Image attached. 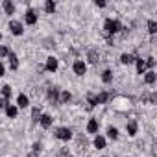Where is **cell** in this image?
Returning <instances> with one entry per match:
<instances>
[{"label": "cell", "mask_w": 157, "mask_h": 157, "mask_svg": "<svg viewBox=\"0 0 157 157\" xmlns=\"http://www.w3.org/2000/svg\"><path fill=\"white\" fill-rule=\"evenodd\" d=\"M35 22H37V13H35L33 10H28V11H26V24L33 26Z\"/></svg>", "instance_id": "obj_5"}, {"label": "cell", "mask_w": 157, "mask_h": 157, "mask_svg": "<svg viewBox=\"0 0 157 157\" xmlns=\"http://www.w3.org/2000/svg\"><path fill=\"white\" fill-rule=\"evenodd\" d=\"M102 80H104L105 83H109V82L113 80V72H111V70H104V74H102Z\"/></svg>", "instance_id": "obj_22"}, {"label": "cell", "mask_w": 157, "mask_h": 157, "mask_svg": "<svg viewBox=\"0 0 157 157\" xmlns=\"http://www.w3.org/2000/svg\"><path fill=\"white\" fill-rule=\"evenodd\" d=\"M120 61H122L124 65H129V63L135 61V57H133L131 54H122V56H120Z\"/></svg>", "instance_id": "obj_15"}, {"label": "cell", "mask_w": 157, "mask_h": 157, "mask_svg": "<svg viewBox=\"0 0 157 157\" xmlns=\"http://www.w3.org/2000/svg\"><path fill=\"white\" fill-rule=\"evenodd\" d=\"M126 129H128V135H131V137H133V135L137 133V124H135V122H129V124L126 126Z\"/></svg>", "instance_id": "obj_21"}, {"label": "cell", "mask_w": 157, "mask_h": 157, "mask_svg": "<svg viewBox=\"0 0 157 157\" xmlns=\"http://www.w3.org/2000/svg\"><path fill=\"white\" fill-rule=\"evenodd\" d=\"M70 98H72V96H70V93H68V91H63V93H61V96H59L61 104H68V102H70Z\"/></svg>", "instance_id": "obj_20"}, {"label": "cell", "mask_w": 157, "mask_h": 157, "mask_svg": "<svg viewBox=\"0 0 157 157\" xmlns=\"http://www.w3.org/2000/svg\"><path fill=\"white\" fill-rule=\"evenodd\" d=\"M87 57H89V61H91L93 65H96V63L100 61V54H98L96 50H89V56H87Z\"/></svg>", "instance_id": "obj_8"}, {"label": "cell", "mask_w": 157, "mask_h": 157, "mask_svg": "<svg viewBox=\"0 0 157 157\" xmlns=\"http://www.w3.org/2000/svg\"><path fill=\"white\" fill-rule=\"evenodd\" d=\"M4 11H6L8 15H13V11H15L13 2H10V0H4Z\"/></svg>", "instance_id": "obj_12"}, {"label": "cell", "mask_w": 157, "mask_h": 157, "mask_svg": "<svg viewBox=\"0 0 157 157\" xmlns=\"http://www.w3.org/2000/svg\"><path fill=\"white\" fill-rule=\"evenodd\" d=\"M6 105H8V104H6V100H4L2 96H0V107H6Z\"/></svg>", "instance_id": "obj_32"}, {"label": "cell", "mask_w": 157, "mask_h": 157, "mask_svg": "<svg viewBox=\"0 0 157 157\" xmlns=\"http://www.w3.org/2000/svg\"><path fill=\"white\" fill-rule=\"evenodd\" d=\"M17 104H19V107H26V105L30 104V100H28V96H26V94H19Z\"/></svg>", "instance_id": "obj_14"}, {"label": "cell", "mask_w": 157, "mask_h": 157, "mask_svg": "<svg viewBox=\"0 0 157 157\" xmlns=\"http://www.w3.org/2000/svg\"><path fill=\"white\" fill-rule=\"evenodd\" d=\"M74 72L78 74V76H83L85 74V70H87V67H85V63L83 61H80V59H78V61H74Z\"/></svg>", "instance_id": "obj_3"}, {"label": "cell", "mask_w": 157, "mask_h": 157, "mask_svg": "<svg viewBox=\"0 0 157 157\" xmlns=\"http://www.w3.org/2000/svg\"><path fill=\"white\" fill-rule=\"evenodd\" d=\"M4 72H6V68H4V65L0 63V76H4Z\"/></svg>", "instance_id": "obj_34"}, {"label": "cell", "mask_w": 157, "mask_h": 157, "mask_svg": "<svg viewBox=\"0 0 157 157\" xmlns=\"http://www.w3.org/2000/svg\"><path fill=\"white\" fill-rule=\"evenodd\" d=\"M94 146H96V148H98V150H102V148H105V139H104V137H100V135H98V137H96V139H94Z\"/></svg>", "instance_id": "obj_19"}, {"label": "cell", "mask_w": 157, "mask_h": 157, "mask_svg": "<svg viewBox=\"0 0 157 157\" xmlns=\"http://www.w3.org/2000/svg\"><path fill=\"white\" fill-rule=\"evenodd\" d=\"M107 135H109V137H111V139H113V140H115V139H118V129H117V128H113V126H111V128H109V129H107Z\"/></svg>", "instance_id": "obj_25"}, {"label": "cell", "mask_w": 157, "mask_h": 157, "mask_svg": "<svg viewBox=\"0 0 157 157\" xmlns=\"http://www.w3.org/2000/svg\"><path fill=\"white\" fill-rule=\"evenodd\" d=\"M39 120H41V126H43V128H50V126H52V117H50V115H41Z\"/></svg>", "instance_id": "obj_9"}, {"label": "cell", "mask_w": 157, "mask_h": 157, "mask_svg": "<svg viewBox=\"0 0 157 157\" xmlns=\"http://www.w3.org/2000/svg\"><path fill=\"white\" fill-rule=\"evenodd\" d=\"M87 131H89V133H96V131H98V122H96L94 118L89 120V124H87Z\"/></svg>", "instance_id": "obj_11"}, {"label": "cell", "mask_w": 157, "mask_h": 157, "mask_svg": "<svg viewBox=\"0 0 157 157\" xmlns=\"http://www.w3.org/2000/svg\"><path fill=\"white\" fill-rule=\"evenodd\" d=\"M144 80H146V83H148V85L155 83V72H148V74H146V78H144Z\"/></svg>", "instance_id": "obj_24"}, {"label": "cell", "mask_w": 157, "mask_h": 157, "mask_svg": "<svg viewBox=\"0 0 157 157\" xmlns=\"http://www.w3.org/2000/svg\"><path fill=\"white\" fill-rule=\"evenodd\" d=\"M87 102H89V105H91V107H93V105H96V102H94V94H91V93H89V94H87Z\"/></svg>", "instance_id": "obj_27"}, {"label": "cell", "mask_w": 157, "mask_h": 157, "mask_svg": "<svg viewBox=\"0 0 157 157\" xmlns=\"http://www.w3.org/2000/svg\"><path fill=\"white\" fill-rule=\"evenodd\" d=\"M8 57H10V65H11V68L15 70V68H19V59H17V56L13 54V52H10L8 54Z\"/></svg>", "instance_id": "obj_10"}, {"label": "cell", "mask_w": 157, "mask_h": 157, "mask_svg": "<svg viewBox=\"0 0 157 157\" xmlns=\"http://www.w3.org/2000/svg\"><path fill=\"white\" fill-rule=\"evenodd\" d=\"M6 115L11 117V118H15L17 117V107L15 105H6Z\"/></svg>", "instance_id": "obj_18"}, {"label": "cell", "mask_w": 157, "mask_h": 157, "mask_svg": "<svg viewBox=\"0 0 157 157\" xmlns=\"http://www.w3.org/2000/svg\"><path fill=\"white\" fill-rule=\"evenodd\" d=\"M10 30L13 35H21L22 33V24L19 21H10Z\"/></svg>", "instance_id": "obj_4"}, {"label": "cell", "mask_w": 157, "mask_h": 157, "mask_svg": "<svg viewBox=\"0 0 157 157\" xmlns=\"http://www.w3.org/2000/svg\"><path fill=\"white\" fill-rule=\"evenodd\" d=\"M56 137H57V139H61V140H68V139L72 137V131H70L68 128H57Z\"/></svg>", "instance_id": "obj_2"}, {"label": "cell", "mask_w": 157, "mask_h": 157, "mask_svg": "<svg viewBox=\"0 0 157 157\" xmlns=\"http://www.w3.org/2000/svg\"><path fill=\"white\" fill-rule=\"evenodd\" d=\"M96 6H100V8H104V6H105V2H104V0H96Z\"/></svg>", "instance_id": "obj_33"}, {"label": "cell", "mask_w": 157, "mask_h": 157, "mask_svg": "<svg viewBox=\"0 0 157 157\" xmlns=\"http://www.w3.org/2000/svg\"><path fill=\"white\" fill-rule=\"evenodd\" d=\"M32 117H33V120H39V118H37V117H39V107H35V109H33Z\"/></svg>", "instance_id": "obj_30"}, {"label": "cell", "mask_w": 157, "mask_h": 157, "mask_svg": "<svg viewBox=\"0 0 157 157\" xmlns=\"http://www.w3.org/2000/svg\"><path fill=\"white\" fill-rule=\"evenodd\" d=\"M107 100H109V94H107V93H100L98 96H94V102H96V104H105Z\"/></svg>", "instance_id": "obj_13"}, {"label": "cell", "mask_w": 157, "mask_h": 157, "mask_svg": "<svg viewBox=\"0 0 157 157\" xmlns=\"http://www.w3.org/2000/svg\"><path fill=\"white\" fill-rule=\"evenodd\" d=\"M0 39H2V33H0Z\"/></svg>", "instance_id": "obj_35"}, {"label": "cell", "mask_w": 157, "mask_h": 157, "mask_svg": "<svg viewBox=\"0 0 157 157\" xmlns=\"http://www.w3.org/2000/svg\"><path fill=\"white\" fill-rule=\"evenodd\" d=\"M148 32L150 33H155L157 32V22L155 21H148Z\"/></svg>", "instance_id": "obj_26"}, {"label": "cell", "mask_w": 157, "mask_h": 157, "mask_svg": "<svg viewBox=\"0 0 157 157\" xmlns=\"http://www.w3.org/2000/svg\"><path fill=\"white\" fill-rule=\"evenodd\" d=\"M146 68H148V67H146V61H144V59H137V72H139V74H144Z\"/></svg>", "instance_id": "obj_16"}, {"label": "cell", "mask_w": 157, "mask_h": 157, "mask_svg": "<svg viewBox=\"0 0 157 157\" xmlns=\"http://www.w3.org/2000/svg\"><path fill=\"white\" fill-rule=\"evenodd\" d=\"M8 54H10V50H8V46H0V56H2V57H4V56H8Z\"/></svg>", "instance_id": "obj_28"}, {"label": "cell", "mask_w": 157, "mask_h": 157, "mask_svg": "<svg viewBox=\"0 0 157 157\" xmlns=\"http://www.w3.org/2000/svg\"><path fill=\"white\" fill-rule=\"evenodd\" d=\"M144 61H146V67H153V65H155V59H153V57H148V59H144Z\"/></svg>", "instance_id": "obj_29"}, {"label": "cell", "mask_w": 157, "mask_h": 157, "mask_svg": "<svg viewBox=\"0 0 157 157\" xmlns=\"http://www.w3.org/2000/svg\"><path fill=\"white\" fill-rule=\"evenodd\" d=\"M104 33L105 35H113V33H118L120 30H122V26H120V22L118 21H113V19H107L105 21V24H104Z\"/></svg>", "instance_id": "obj_1"}, {"label": "cell", "mask_w": 157, "mask_h": 157, "mask_svg": "<svg viewBox=\"0 0 157 157\" xmlns=\"http://www.w3.org/2000/svg\"><path fill=\"white\" fill-rule=\"evenodd\" d=\"M57 98H59V89H56V87L48 89V100H50L52 104H56V102H57Z\"/></svg>", "instance_id": "obj_6"}, {"label": "cell", "mask_w": 157, "mask_h": 157, "mask_svg": "<svg viewBox=\"0 0 157 157\" xmlns=\"http://www.w3.org/2000/svg\"><path fill=\"white\" fill-rule=\"evenodd\" d=\"M10 96H11V87H10V85H4V87H2V98L8 100Z\"/></svg>", "instance_id": "obj_23"}, {"label": "cell", "mask_w": 157, "mask_h": 157, "mask_svg": "<svg viewBox=\"0 0 157 157\" xmlns=\"http://www.w3.org/2000/svg\"><path fill=\"white\" fill-rule=\"evenodd\" d=\"M44 11L46 13H54L56 11V4L52 2V0H46V2H44Z\"/></svg>", "instance_id": "obj_17"}, {"label": "cell", "mask_w": 157, "mask_h": 157, "mask_svg": "<svg viewBox=\"0 0 157 157\" xmlns=\"http://www.w3.org/2000/svg\"><path fill=\"white\" fill-rule=\"evenodd\" d=\"M39 150H41V144H39V142H35V144H33V151H39Z\"/></svg>", "instance_id": "obj_31"}, {"label": "cell", "mask_w": 157, "mask_h": 157, "mask_svg": "<svg viewBox=\"0 0 157 157\" xmlns=\"http://www.w3.org/2000/svg\"><path fill=\"white\" fill-rule=\"evenodd\" d=\"M46 70H50V72H54L56 68H57V59L56 57H48L46 59V67H44Z\"/></svg>", "instance_id": "obj_7"}]
</instances>
